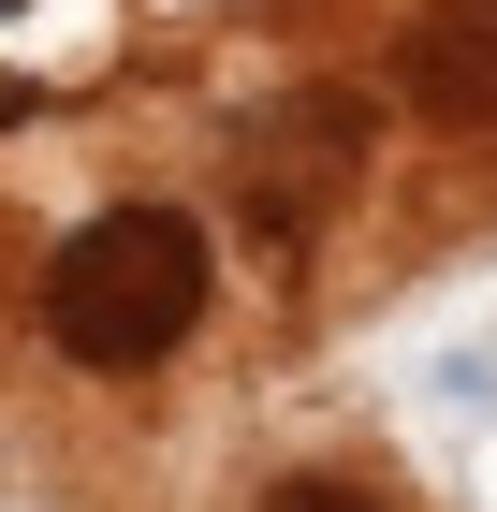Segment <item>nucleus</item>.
Returning <instances> with one entry per match:
<instances>
[{"mask_svg": "<svg viewBox=\"0 0 497 512\" xmlns=\"http://www.w3.org/2000/svg\"><path fill=\"white\" fill-rule=\"evenodd\" d=\"M205 322V235L176 205H103L88 235H59L44 264V337L74 366H161Z\"/></svg>", "mask_w": 497, "mask_h": 512, "instance_id": "1", "label": "nucleus"}]
</instances>
